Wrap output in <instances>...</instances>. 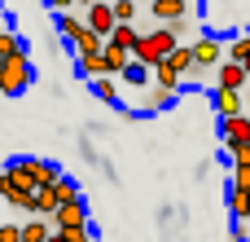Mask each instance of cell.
<instances>
[{
    "instance_id": "d4e9b609",
    "label": "cell",
    "mask_w": 250,
    "mask_h": 242,
    "mask_svg": "<svg viewBox=\"0 0 250 242\" xmlns=\"http://www.w3.org/2000/svg\"><path fill=\"white\" fill-rule=\"evenodd\" d=\"M0 242H22V225L18 220H4L0 225Z\"/></svg>"
},
{
    "instance_id": "52a82bcc",
    "label": "cell",
    "mask_w": 250,
    "mask_h": 242,
    "mask_svg": "<svg viewBox=\"0 0 250 242\" xmlns=\"http://www.w3.org/2000/svg\"><path fill=\"white\" fill-rule=\"evenodd\" d=\"M250 79L246 62H237V57H224L220 66H215V88H242Z\"/></svg>"
},
{
    "instance_id": "44dd1931",
    "label": "cell",
    "mask_w": 250,
    "mask_h": 242,
    "mask_svg": "<svg viewBox=\"0 0 250 242\" xmlns=\"http://www.w3.org/2000/svg\"><path fill=\"white\" fill-rule=\"evenodd\" d=\"M176 97H180V88H163V84H158V88L145 97V106H149V110H167V106H176Z\"/></svg>"
},
{
    "instance_id": "cb8c5ba5",
    "label": "cell",
    "mask_w": 250,
    "mask_h": 242,
    "mask_svg": "<svg viewBox=\"0 0 250 242\" xmlns=\"http://www.w3.org/2000/svg\"><path fill=\"white\" fill-rule=\"evenodd\" d=\"M9 53H22V40H18L13 31H4V35H0V57H9Z\"/></svg>"
},
{
    "instance_id": "8fae6325",
    "label": "cell",
    "mask_w": 250,
    "mask_h": 242,
    "mask_svg": "<svg viewBox=\"0 0 250 242\" xmlns=\"http://www.w3.org/2000/svg\"><path fill=\"white\" fill-rule=\"evenodd\" d=\"M57 225H53V216H31V220H22V242H48Z\"/></svg>"
},
{
    "instance_id": "ffe728a7",
    "label": "cell",
    "mask_w": 250,
    "mask_h": 242,
    "mask_svg": "<svg viewBox=\"0 0 250 242\" xmlns=\"http://www.w3.org/2000/svg\"><path fill=\"white\" fill-rule=\"evenodd\" d=\"M119 79H123V84H132V88H145V84L154 79V66H145V62H132V66H127Z\"/></svg>"
},
{
    "instance_id": "d6986e66",
    "label": "cell",
    "mask_w": 250,
    "mask_h": 242,
    "mask_svg": "<svg viewBox=\"0 0 250 242\" xmlns=\"http://www.w3.org/2000/svg\"><path fill=\"white\" fill-rule=\"evenodd\" d=\"M101 48H105V35H101V31H92V26L75 40V57H83V53H101Z\"/></svg>"
},
{
    "instance_id": "e0dca14e",
    "label": "cell",
    "mask_w": 250,
    "mask_h": 242,
    "mask_svg": "<svg viewBox=\"0 0 250 242\" xmlns=\"http://www.w3.org/2000/svg\"><path fill=\"white\" fill-rule=\"evenodd\" d=\"M163 62H167L171 71H180V75H189V71H193V44H176V48H171V53H167Z\"/></svg>"
},
{
    "instance_id": "7c38bea8",
    "label": "cell",
    "mask_w": 250,
    "mask_h": 242,
    "mask_svg": "<svg viewBox=\"0 0 250 242\" xmlns=\"http://www.w3.org/2000/svg\"><path fill=\"white\" fill-rule=\"evenodd\" d=\"M83 31H88V18H75L70 9H62V13H57V35H62V40H70V44H75Z\"/></svg>"
},
{
    "instance_id": "6da1fadb",
    "label": "cell",
    "mask_w": 250,
    "mask_h": 242,
    "mask_svg": "<svg viewBox=\"0 0 250 242\" xmlns=\"http://www.w3.org/2000/svg\"><path fill=\"white\" fill-rule=\"evenodd\" d=\"M4 172H9L18 185H26V190H40V185L62 181V168H57V163H48V159H13Z\"/></svg>"
},
{
    "instance_id": "277c9868",
    "label": "cell",
    "mask_w": 250,
    "mask_h": 242,
    "mask_svg": "<svg viewBox=\"0 0 250 242\" xmlns=\"http://www.w3.org/2000/svg\"><path fill=\"white\" fill-rule=\"evenodd\" d=\"M224 40H215V35H207V40H193V71L189 75H211L220 62H224Z\"/></svg>"
},
{
    "instance_id": "7402d4cb",
    "label": "cell",
    "mask_w": 250,
    "mask_h": 242,
    "mask_svg": "<svg viewBox=\"0 0 250 242\" xmlns=\"http://www.w3.org/2000/svg\"><path fill=\"white\" fill-rule=\"evenodd\" d=\"M180 79H185V75H180V71H171L167 62H158V66H154V84H163V88H180Z\"/></svg>"
},
{
    "instance_id": "4fadbf2b",
    "label": "cell",
    "mask_w": 250,
    "mask_h": 242,
    "mask_svg": "<svg viewBox=\"0 0 250 242\" xmlns=\"http://www.w3.org/2000/svg\"><path fill=\"white\" fill-rule=\"evenodd\" d=\"M215 110H220V119L242 115V110H246V106H242V88H215Z\"/></svg>"
},
{
    "instance_id": "ac0fdd59",
    "label": "cell",
    "mask_w": 250,
    "mask_h": 242,
    "mask_svg": "<svg viewBox=\"0 0 250 242\" xmlns=\"http://www.w3.org/2000/svg\"><path fill=\"white\" fill-rule=\"evenodd\" d=\"M92 84V93L105 101V106H119V84H114V75H97V79H88Z\"/></svg>"
},
{
    "instance_id": "1f68e13d",
    "label": "cell",
    "mask_w": 250,
    "mask_h": 242,
    "mask_svg": "<svg viewBox=\"0 0 250 242\" xmlns=\"http://www.w3.org/2000/svg\"><path fill=\"white\" fill-rule=\"evenodd\" d=\"M83 4H92V0H83Z\"/></svg>"
},
{
    "instance_id": "4316f807",
    "label": "cell",
    "mask_w": 250,
    "mask_h": 242,
    "mask_svg": "<svg viewBox=\"0 0 250 242\" xmlns=\"http://www.w3.org/2000/svg\"><path fill=\"white\" fill-rule=\"evenodd\" d=\"M62 234L70 242H92V229H88V225H75V229H62Z\"/></svg>"
},
{
    "instance_id": "5b68a950",
    "label": "cell",
    "mask_w": 250,
    "mask_h": 242,
    "mask_svg": "<svg viewBox=\"0 0 250 242\" xmlns=\"http://www.w3.org/2000/svg\"><path fill=\"white\" fill-rule=\"evenodd\" d=\"M88 26H92V31H101V35L110 40V35H114V26H119L114 0H92V4H88Z\"/></svg>"
},
{
    "instance_id": "2e32d148",
    "label": "cell",
    "mask_w": 250,
    "mask_h": 242,
    "mask_svg": "<svg viewBox=\"0 0 250 242\" xmlns=\"http://www.w3.org/2000/svg\"><path fill=\"white\" fill-rule=\"evenodd\" d=\"M229 212H233V220H246L250 216V190L237 185V181L229 185Z\"/></svg>"
},
{
    "instance_id": "4dcf8cb0",
    "label": "cell",
    "mask_w": 250,
    "mask_h": 242,
    "mask_svg": "<svg viewBox=\"0 0 250 242\" xmlns=\"http://www.w3.org/2000/svg\"><path fill=\"white\" fill-rule=\"evenodd\" d=\"M246 71H250V57H246Z\"/></svg>"
},
{
    "instance_id": "83f0119b",
    "label": "cell",
    "mask_w": 250,
    "mask_h": 242,
    "mask_svg": "<svg viewBox=\"0 0 250 242\" xmlns=\"http://www.w3.org/2000/svg\"><path fill=\"white\" fill-rule=\"evenodd\" d=\"M70 4H83V0H48V9H57V13H62V9H70Z\"/></svg>"
},
{
    "instance_id": "5bb4252c",
    "label": "cell",
    "mask_w": 250,
    "mask_h": 242,
    "mask_svg": "<svg viewBox=\"0 0 250 242\" xmlns=\"http://www.w3.org/2000/svg\"><path fill=\"white\" fill-rule=\"evenodd\" d=\"M62 207V194H57V181L53 185H40L35 190V216H53Z\"/></svg>"
},
{
    "instance_id": "30bf717a",
    "label": "cell",
    "mask_w": 250,
    "mask_h": 242,
    "mask_svg": "<svg viewBox=\"0 0 250 242\" xmlns=\"http://www.w3.org/2000/svg\"><path fill=\"white\" fill-rule=\"evenodd\" d=\"M75 71H79L83 79H97V75H110V62H105V48H101V53H83V57H75Z\"/></svg>"
},
{
    "instance_id": "f1b7e54d",
    "label": "cell",
    "mask_w": 250,
    "mask_h": 242,
    "mask_svg": "<svg viewBox=\"0 0 250 242\" xmlns=\"http://www.w3.org/2000/svg\"><path fill=\"white\" fill-rule=\"evenodd\" d=\"M233 242H246V225H242V220L233 225Z\"/></svg>"
},
{
    "instance_id": "9c48e42d",
    "label": "cell",
    "mask_w": 250,
    "mask_h": 242,
    "mask_svg": "<svg viewBox=\"0 0 250 242\" xmlns=\"http://www.w3.org/2000/svg\"><path fill=\"white\" fill-rule=\"evenodd\" d=\"M220 137H224V145H242V141H250V119L246 115L220 119Z\"/></svg>"
},
{
    "instance_id": "7a4b0ae2",
    "label": "cell",
    "mask_w": 250,
    "mask_h": 242,
    "mask_svg": "<svg viewBox=\"0 0 250 242\" xmlns=\"http://www.w3.org/2000/svg\"><path fill=\"white\" fill-rule=\"evenodd\" d=\"M171 48H176V26H171V22H158V31L141 35L132 53H136V62H145V66H158V62H163Z\"/></svg>"
},
{
    "instance_id": "8992f818",
    "label": "cell",
    "mask_w": 250,
    "mask_h": 242,
    "mask_svg": "<svg viewBox=\"0 0 250 242\" xmlns=\"http://www.w3.org/2000/svg\"><path fill=\"white\" fill-rule=\"evenodd\" d=\"M0 194H4V198H9V203H13L18 212H31V216H35V190H26V185H18V181H13L9 172L0 176Z\"/></svg>"
},
{
    "instance_id": "9a60e30c",
    "label": "cell",
    "mask_w": 250,
    "mask_h": 242,
    "mask_svg": "<svg viewBox=\"0 0 250 242\" xmlns=\"http://www.w3.org/2000/svg\"><path fill=\"white\" fill-rule=\"evenodd\" d=\"M149 9H154L158 22H176V18L189 13V0H149Z\"/></svg>"
},
{
    "instance_id": "f546056e",
    "label": "cell",
    "mask_w": 250,
    "mask_h": 242,
    "mask_svg": "<svg viewBox=\"0 0 250 242\" xmlns=\"http://www.w3.org/2000/svg\"><path fill=\"white\" fill-rule=\"evenodd\" d=\"M48 242H70V238H66L62 229H53V234H48Z\"/></svg>"
},
{
    "instance_id": "3957f363",
    "label": "cell",
    "mask_w": 250,
    "mask_h": 242,
    "mask_svg": "<svg viewBox=\"0 0 250 242\" xmlns=\"http://www.w3.org/2000/svg\"><path fill=\"white\" fill-rule=\"evenodd\" d=\"M31 79H35V71H31L26 53H9V57L0 62V93H4V97L26 93V88H31Z\"/></svg>"
},
{
    "instance_id": "603a6c76",
    "label": "cell",
    "mask_w": 250,
    "mask_h": 242,
    "mask_svg": "<svg viewBox=\"0 0 250 242\" xmlns=\"http://www.w3.org/2000/svg\"><path fill=\"white\" fill-rule=\"evenodd\" d=\"M229 57H237V62H246V57H250V31H246V35H237V40H229Z\"/></svg>"
},
{
    "instance_id": "ba28073f",
    "label": "cell",
    "mask_w": 250,
    "mask_h": 242,
    "mask_svg": "<svg viewBox=\"0 0 250 242\" xmlns=\"http://www.w3.org/2000/svg\"><path fill=\"white\" fill-rule=\"evenodd\" d=\"M53 225H57V229H75V225H88V207H83V198H66V203L53 212Z\"/></svg>"
},
{
    "instance_id": "484cf974",
    "label": "cell",
    "mask_w": 250,
    "mask_h": 242,
    "mask_svg": "<svg viewBox=\"0 0 250 242\" xmlns=\"http://www.w3.org/2000/svg\"><path fill=\"white\" fill-rule=\"evenodd\" d=\"M224 150H229L233 163H250V141H242V145H224Z\"/></svg>"
}]
</instances>
